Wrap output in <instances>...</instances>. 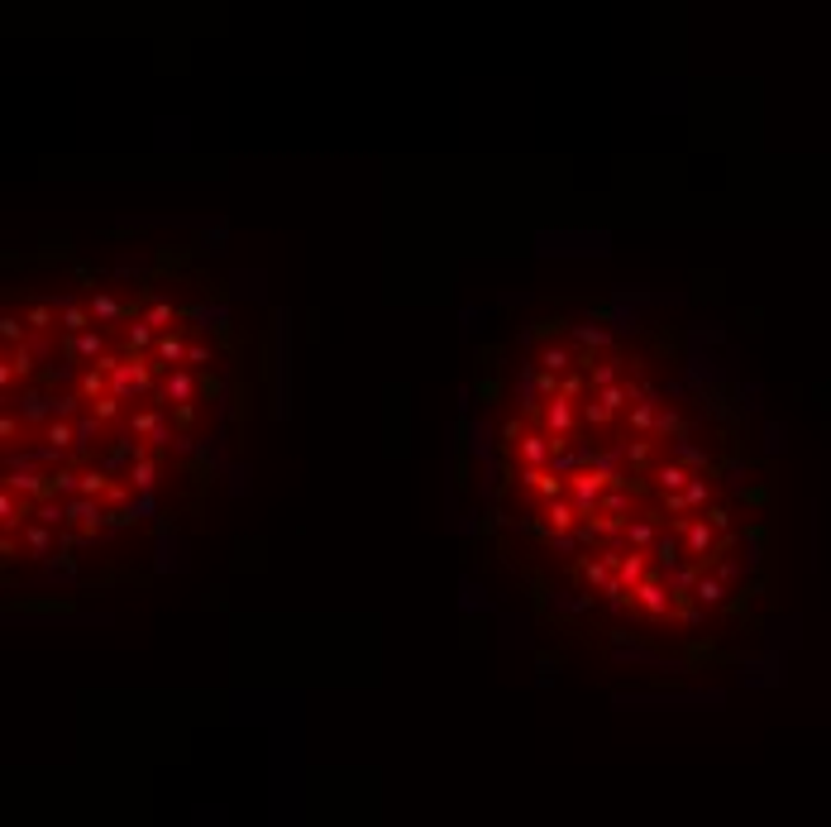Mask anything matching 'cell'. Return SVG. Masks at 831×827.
<instances>
[{"mask_svg": "<svg viewBox=\"0 0 831 827\" xmlns=\"http://www.w3.org/2000/svg\"><path fill=\"white\" fill-rule=\"evenodd\" d=\"M187 330L177 325V330H163L158 335V345H153V368H158V373H177V368H187Z\"/></svg>", "mask_w": 831, "mask_h": 827, "instance_id": "6", "label": "cell"}, {"mask_svg": "<svg viewBox=\"0 0 831 827\" xmlns=\"http://www.w3.org/2000/svg\"><path fill=\"white\" fill-rule=\"evenodd\" d=\"M659 412L664 406L655 402V392H641V397H635V406H631V430L635 436H655V422H659Z\"/></svg>", "mask_w": 831, "mask_h": 827, "instance_id": "12", "label": "cell"}, {"mask_svg": "<svg viewBox=\"0 0 831 827\" xmlns=\"http://www.w3.org/2000/svg\"><path fill=\"white\" fill-rule=\"evenodd\" d=\"M659 436H683V416L664 406V412H659V422H655V440H659Z\"/></svg>", "mask_w": 831, "mask_h": 827, "instance_id": "21", "label": "cell"}, {"mask_svg": "<svg viewBox=\"0 0 831 827\" xmlns=\"http://www.w3.org/2000/svg\"><path fill=\"white\" fill-rule=\"evenodd\" d=\"M153 478H158V450H148V445H144V454H139V460L130 464L124 483H130V488H139V493H148V488H153Z\"/></svg>", "mask_w": 831, "mask_h": 827, "instance_id": "13", "label": "cell"}, {"mask_svg": "<svg viewBox=\"0 0 831 827\" xmlns=\"http://www.w3.org/2000/svg\"><path fill=\"white\" fill-rule=\"evenodd\" d=\"M24 325H29L34 340H48L62 325V307L58 301H29V307H24Z\"/></svg>", "mask_w": 831, "mask_h": 827, "instance_id": "8", "label": "cell"}, {"mask_svg": "<svg viewBox=\"0 0 831 827\" xmlns=\"http://www.w3.org/2000/svg\"><path fill=\"white\" fill-rule=\"evenodd\" d=\"M196 392H201V378L191 373V368H177V373H163L158 378V406H168V412H182V406H196Z\"/></svg>", "mask_w": 831, "mask_h": 827, "instance_id": "4", "label": "cell"}, {"mask_svg": "<svg viewBox=\"0 0 831 827\" xmlns=\"http://www.w3.org/2000/svg\"><path fill=\"white\" fill-rule=\"evenodd\" d=\"M72 450H82V440H76V422L53 416V422L38 430V454H44V460H68Z\"/></svg>", "mask_w": 831, "mask_h": 827, "instance_id": "5", "label": "cell"}, {"mask_svg": "<svg viewBox=\"0 0 831 827\" xmlns=\"http://www.w3.org/2000/svg\"><path fill=\"white\" fill-rule=\"evenodd\" d=\"M688 483H693V469H688L683 460H664V464H655V488L664 493V498L683 493Z\"/></svg>", "mask_w": 831, "mask_h": 827, "instance_id": "10", "label": "cell"}, {"mask_svg": "<svg viewBox=\"0 0 831 827\" xmlns=\"http://www.w3.org/2000/svg\"><path fill=\"white\" fill-rule=\"evenodd\" d=\"M535 517H540V531H545V536H555V541H569L573 531L583 526V512H579V502H573V498L540 502V507H535Z\"/></svg>", "mask_w": 831, "mask_h": 827, "instance_id": "2", "label": "cell"}, {"mask_svg": "<svg viewBox=\"0 0 831 827\" xmlns=\"http://www.w3.org/2000/svg\"><path fill=\"white\" fill-rule=\"evenodd\" d=\"M106 507L92 502V498H72L68 502V517H62V536L68 541H86V536H96L100 526H106Z\"/></svg>", "mask_w": 831, "mask_h": 827, "instance_id": "3", "label": "cell"}, {"mask_svg": "<svg viewBox=\"0 0 831 827\" xmlns=\"http://www.w3.org/2000/svg\"><path fill=\"white\" fill-rule=\"evenodd\" d=\"M579 368V354H573L569 345H545L540 349V373H555V378H564Z\"/></svg>", "mask_w": 831, "mask_h": 827, "instance_id": "14", "label": "cell"}, {"mask_svg": "<svg viewBox=\"0 0 831 827\" xmlns=\"http://www.w3.org/2000/svg\"><path fill=\"white\" fill-rule=\"evenodd\" d=\"M712 498H717V483H712V474L702 469V474H693V483L683 488V512H698V507H707Z\"/></svg>", "mask_w": 831, "mask_h": 827, "instance_id": "16", "label": "cell"}, {"mask_svg": "<svg viewBox=\"0 0 831 827\" xmlns=\"http://www.w3.org/2000/svg\"><path fill=\"white\" fill-rule=\"evenodd\" d=\"M215 359V349L206 345V340H191V349H187V368H191V373H196V368H206Z\"/></svg>", "mask_w": 831, "mask_h": 827, "instance_id": "20", "label": "cell"}, {"mask_svg": "<svg viewBox=\"0 0 831 827\" xmlns=\"http://www.w3.org/2000/svg\"><path fill=\"white\" fill-rule=\"evenodd\" d=\"M58 307H62V335H68V340L86 335V330L96 325L92 301H86V297H68V301H58Z\"/></svg>", "mask_w": 831, "mask_h": 827, "instance_id": "9", "label": "cell"}, {"mask_svg": "<svg viewBox=\"0 0 831 827\" xmlns=\"http://www.w3.org/2000/svg\"><path fill=\"white\" fill-rule=\"evenodd\" d=\"M573 340L587 345V349H611V335H607L603 325H579V330H573Z\"/></svg>", "mask_w": 831, "mask_h": 827, "instance_id": "19", "label": "cell"}, {"mask_svg": "<svg viewBox=\"0 0 831 827\" xmlns=\"http://www.w3.org/2000/svg\"><path fill=\"white\" fill-rule=\"evenodd\" d=\"M631 607H641L645 617H655V622H664V617H674V593L664 589L659 579H645L641 589L631 593Z\"/></svg>", "mask_w": 831, "mask_h": 827, "instance_id": "7", "label": "cell"}, {"mask_svg": "<svg viewBox=\"0 0 831 827\" xmlns=\"http://www.w3.org/2000/svg\"><path fill=\"white\" fill-rule=\"evenodd\" d=\"M621 536L631 541V550H655V541H659V521H655V517H631V526H626Z\"/></svg>", "mask_w": 831, "mask_h": 827, "instance_id": "15", "label": "cell"}, {"mask_svg": "<svg viewBox=\"0 0 831 827\" xmlns=\"http://www.w3.org/2000/svg\"><path fill=\"white\" fill-rule=\"evenodd\" d=\"M573 574H579V583H587V589H603V593H607V583L617 579L607 559H583V565L573 569Z\"/></svg>", "mask_w": 831, "mask_h": 827, "instance_id": "17", "label": "cell"}, {"mask_svg": "<svg viewBox=\"0 0 831 827\" xmlns=\"http://www.w3.org/2000/svg\"><path fill=\"white\" fill-rule=\"evenodd\" d=\"M564 478H569V498L579 502V512H583V517L593 512V507L603 502L611 488H617V474H607L603 464H579V469H569Z\"/></svg>", "mask_w": 831, "mask_h": 827, "instance_id": "1", "label": "cell"}, {"mask_svg": "<svg viewBox=\"0 0 831 827\" xmlns=\"http://www.w3.org/2000/svg\"><path fill=\"white\" fill-rule=\"evenodd\" d=\"M177 316H182V311H177L172 301H153V307L144 311V321H148V325L163 335V330H177Z\"/></svg>", "mask_w": 831, "mask_h": 827, "instance_id": "18", "label": "cell"}, {"mask_svg": "<svg viewBox=\"0 0 831 827\" xmlns=\"http://www.w3.org/2000/svg\"><path fill=\"white\" fill-rule=\"evenodd\" d=\"M20 545L29 555H53L58 550V526H48V521H29V526L20 531Z\"/></svg>", "mask_w": 831, "mask_h": 827, "instance_id": "11", "label": "cell"}]
</instances>
